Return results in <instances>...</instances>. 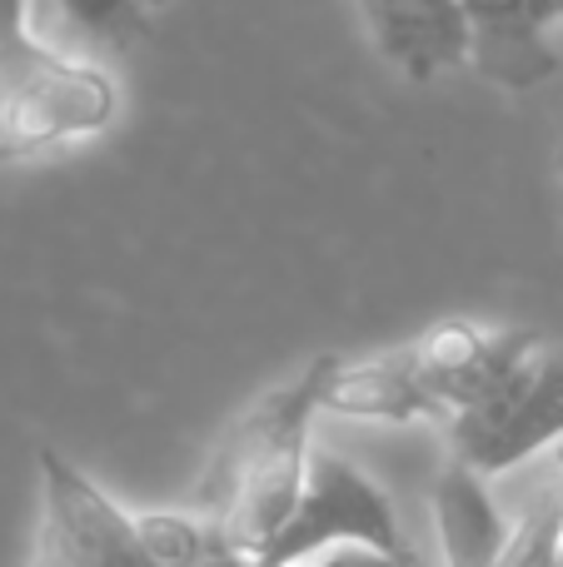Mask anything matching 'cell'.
Segmentation results:
<instances>
[{"label":"cell","mask_w":563,"mask_h":567,"mask_svg":"<svg viewBox=\"0 0 563 567\" xmlns=\"http://www.w3.org/2000/svg\"><path fill=\"white\" fill-rule=\"evenodd\" d=\"M30 6L35 0H0V45L30 35Z\"/></svg>","instance_id":"obj_11"},{"label":"cell","mask_w":563,"mask_h":567,"mask_svg":"<svg viewBox=\"0 0 563 567\" xmlns=\"http://www.w3.org/2000/svg\"><path fill=\"white\" fill-rule=\"evenodd\" d=\"M50 6H55V16L75 35H85L90 45H105V50L135 45L150 30V16H155L150 0H50Z\"/></svg>","instance_id":"obj_9"},{"label":"cell","mask_w":563,"mask_h":567,"mask_svg":"<svg viewBox=\"0 0 563 567\" xmlns=\"http://www.w3.org/2000/svg\"><path fill=\"white\" fill-rule=\"evenodd\" d=\"M199 567H259V558H249V553H239V548H229V543L215 538V548H209V558Z\"/></svg>","instance_id":"obj_12"},{"label":"cell","mask_w":563,"mask_h":567,"mask_svg":"<svg viewBox=\"0 0 563 567\" xmlns=\"http://www.w3.org/2000/svg\"><path fill=\"white\" fill-rule=\"evenodd\" d=\"M150 6H155V10H160V6H165V0H150Z\"/></svg>","instance_id":"obj_14"},{"label":"cell","mask_w":563,"mask_h":567,"mask_svg":"<svg viewBox=\"0 0 563 567\" xmlns=\"http://www.w3.org/2000/svg\"><path fill=\"white\" fill-rule=\"evenodd\" d=\"M120 115V85L95 60L30 35L0 45V165L90 140Z\"/></svg>","instance_id":"obj_2"},{"label":"cell","mask_w":563,"mask_h":567,"mask_svg":"<svg viewBox=\"0 0 563 567\" xmlns=\"http://www.w3.org/2000/svg\"><path fill=\"white\" fill-rule=\"evenodd\" d=\"M434 518L444 543V567H499L514 538V523L489 498V478L449 458L434 478Z\"/></svg>","instance_id":"obj_8"},{"label":"cell","mask_w":563,"mask_h":567,"mask_svg":"<svg viewBox=\"0 0 563 567\" xmlns=\"http://www.w3.org/2000/svg\"><path fill=\"white\" fill-rule=\"evenodd\" d=\"M305 567H424V558H405V553H379V548H359V543H345V548H329L319 558H309Z\"/></svg>","instance_id":"obj_10"},{"label":"cell","mask_w":563,"mask_h":567,"mask_svg":"<svg viewBox=\"0 0 563 567\" xmlns=\"http://www.w3.org/2000/svg\"><path fill=\"white\" fill-rule=\"evenodd\" d=\"M335 353L309 359L295 379L259 393L215 443L199 473V518L215 528L219 543L259 558L265 543L285 528L309 478V429L325 413V383Z\"/></svg>","instance_id":"obj_1"},{"label":"cell","mask_w":563,"mask_h":567,"mask_svg":"<svg viewBox=\"0 0 563 567\" xmlns=\"http://www.w3.org/2000/svg\"><path fill=\"white\" fill-rule=\"evenodd\" d=\"M469 10V70L489 85L534 90L563 70L554 25H563V0H464Z\"/></svg>","instance_id":"obj_6"},{"label":"cell","mask_w":563,"mask_h":567,"mask_svg":"<svg viewBox=\"0 0 563 567\" xmlns=\"http://www.w3.org/2000/svg\"><path fill=\"white\" fill-rule=\"evenodd\" d=\"M345 543L414 558L389 493L365 468H355L345 453L315 449L309 453L305 493H299L295 513L285 518V528L265 543L259 567H305L309 558H319L329 548H345Z\"/></svg>","instance_id":"obj_4"},{"label":"cell","mask_w":563,"mask_h":567,"mask_svg":"<svg viewBox=\"0 0 563 567\" xmlns=\"http://www.w3.org/2000/svg\"><path fill=\"white\" fill-rule=\"evenodd\" d=\"M359 10L379 55L405 80H434L469 65L474 35L464 0H359Z\"/></svg>","instance_id":"obj_7"},{"label":"cell","mask_w":563,"mask_h":567,"mask_svg":"<svg viewBox=\"0 0 563 567\" xmlns=\"http://www.w3.org/2000/svg\"><path fill=\"white\" fill-rule=\"evenodd\" d=\"M449 458L499 478L534 453L563 443V353L534 343L499 383H489L469 409L444 423Z\"/></svg>","instance_id":"obj_3"},{"label":"cell","mask_w":563,"mask_h":567,"mask_svg":"<svg viewBox=\"0 0 563 567\" xmlns=\"http://www.w3.org/2000/svg\"><path fill=\"white\" fill-rule=\"evenodd\" d=\"M549 498H554V508H559V523H563V458H559V483H554V493H549Z\"/></svg>","instance_id":"obj_13"},{"label":"cell","mask_w":563,"mask_h":567,"mask_svg":"<svg viewBox=\"0 0 563 567\" xmlns=\"http://www.w3.org/2000/svg\"><path fill=\"white\" fill-rule=\"evenodd\" d=\"M30 567H155L135 513L60 449H40V538Z\"/></svg>","instance_id":"obj_5"}]
</instances>
